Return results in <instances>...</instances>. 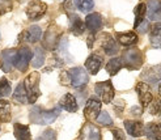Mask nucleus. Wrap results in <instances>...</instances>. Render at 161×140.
Instances as JSON below:
<instances>
[{"instance_id":"obj_1","label":"nucleus","mask_w":161,"mask_h":140,"mask_svg":"<svg viewBox=\"0 0 161 140\" xmlns=\"http://www.w3.org/2000/svg\"><path fill=\"white\" fill-rule=\"evenodd\" d=\"M60 110L58 108L51 110H45L41 106H34L30 110V122L36 123V125H50L56 118L59 117Z\"/></svg>"},{"instance_id":"obj_2","label":"nucleus","mask_w":161,"mask_h":140,"mask_svg":"<svg viewBox=\"0 0 161 140\" xmlns=\"http://www.w3.org/2000/svg\"><path fill=\"white\" fill-rule=\"evenodd\" d=\"M39 76L38 72H31L30 75L26 76L24 85H25L26 96H28V102L34 104L37 101V98L41 96V90H39Z\"/></svg>"},{"instance_id":"obj_3","label":"nucleus","mask_w":161,"mask_h":140,"mask_svg":"<svg viewBox=\"0 0 161 140\" xmlns=\"http://www.w3.org/2000/svg\"><path fill=\"white\" fill-rule=\"evenodd\" d=\"M122 64L128 70H138L143 64V54L138 48H128L120 58Z\"/></svg>"},{"instance_id":"obj_4","label":"nucleus","mask_w":161,"mask_h":140,"mask_svg":"<svg viewBox=\"0 0 161 140\" xmlns=\"http://www.w3.org/2000/svg\"><path fill=\"white\" fill-rule=\"evenodd\" d=\"M67 75L69 77V84L74 88H81L85 84H88V81H89V76H88L86 71L83 67L71 68L67 72Z\"/></svg>"},{"instance_id":"obj_5","label":"nucleus","mask_w":161,"mask_h":140,"mask_svg":"<svg viewBox=\"0 0 161 140\" xmlns=\"http://www.w3.org/2000/svg\"><path fill=\"white\" fill-rule=\"evenodd\" d=\"M33 59V53L28 47H21L17 50V55H16L14 60V67L21 72H25L30 64V60Z\"/></svg>"},{"instance_id":"obj_6","label":"nucleus","mask_w":161,"mask_h":140,"mask_svg":"<svg viewBox=\"0 0 161 140\" xmlns=\"http://www.w3.org/2000/svg\"><path fill=\"white\" fill-rule=\"evenodd\" d=\"M46 11H47L46 3H42V2H39V0H31L26 7V16L29 20L36 21V20L41 19L46 13Z\"/></svg>"},{"instance_id":"obj_7","label":"nucleus","mask_w":161,"mask_h":140,"mask_svg":"<svg viewBox=\"0 0 161 140\" xmlns=\"http://www.w3.org/2000/svg\"><path fill=\"white\" fill-rule=\"evenodd\" d=\"M94 90L97 93L101 100L105 104H110L114 98V88H113L111 81H102V83H97L94 85Z\"/></svg>"},{"instance_id":"obj_8","label":"nucleus","mask_w":161,"mask_h":140,"mask_svg":"<svg viewBox=\"0 0 161 140\" xmlns=\"http://www.w3.org/2000/svg\"><path fill=\"white\" fill-rule=\"evenodd\" d=\"M16 55H17V50L14 48H7V50L2 51L0 54V67L4 72H9L12 67L14 65Z\"/></svg>"},{"instance_id":"obj_9","label":"nucleus","mask_w":161,"mask_h":140,"mask_svg":"<svg viewBox=\"0 0 161 140\" xmlns=\"http://www.w3.org/2000/svg\"><path fill=\"white\" fill-rule=\"evenodd\" d=\"M100 111H101V102L96 97H91L89 100H88V102L85 105V109H84L85 118L88 120L97 119V117L100 115Z\"/></svg>"},{"instance_id":"obj_10","label":"nucleus","mask_w":161,"mask_h":140,"mask_svg":"<svg viewBox=\"0 0 161 140\" xmlns=\"http://www.w3.org/2000/svg\"><path fill=\"white\" fill-rule=\"evenodd\" d=\"M136 92H138L139 101H140L143 108H147V106L153 101V96H152L151 88L147 83H138L136 84Z\"/></svg>"},{"instance_id":"obj_11","label":"nucleus","mask_w":161,"mask_h":140,"mask_svg":"<svg viewBox=\"0 0 161 140\" xmlns=\"http://www.w3.org/2000/svg\"><path fill=\"white\" fill-rule=\"evenodd\" d=\"M60 36V30L56 26H50L47 29V31L45 33L43 37V46L45 48H49V50H54L56 42H58V38Z\"/></svg>"},{"instance_id":"obj_12","label":"nucleus","mask_w":161,"mask_h":140,"mask_svg":"<svg viewBox=\"0 0 161 140\" xmlns=\"http://www.w3.org/2000/svg\"><path fill=\"white\" fill-rule=\"evenodd\" d=\"M147 16L151 21H161V0H148Z\"/></svg>"},{"instance_id":"obj_13","label":"nucleus","mask_w":161,"mask_h":140,"mask_svg":"<svg viewBox=\"0 0 161 140\" xmlns=\"http://www.w3.org/2000/svg\"><path fill=\"white\" fill-rule=\"evenodd\" d=\"M80 139L81 140H101V131L97 126L92 125V123H86L81 130Z\"/></svg>"},{"instance_id":"obj_14","label":"nucleus","mask_w":161,"mask_h":140,"mask_svg":"<svg viewBox=\"0 0 161 140\" xmlns=\"http://www.w3.org/2000/svg\"><path fill=\"white\" fill-rule=\"evenodd\" d=\"M101 47L106 55H115L118 53V45L115 42V39L110 34H108V33L102 34L101 37Z\"/></svg>"},{"instance_id":"obj_15","label":"nucleus","mask_w":161,"mask_h":140,"mask_svg":"<svg viewBox=\"0 0 161 140\" xmlns=\"http://www.w3.org/2000/svg\"><path fill=\"white\" fill-rule=\"evenodd\" d=\"M142 79L146 80L149 84H156L161 80V64L153 65V67L147 68L142 73Z\"/></svg>"},{"instance_id":"obj_16","label":"nucleus","mask_w":161,"mask_h":140,"mask_svg":"<svg viewBox=\"0 0 161 140\" xmlns=\"http://www.w3.org/2000/svg\"><path fill=\"white\" fill-rule=\"evenodd\" d=\"M85 28L91 33H97L102 28V16L100 13H89L85 17Z\"/></svg>"},{"instance_id":"obj_17","label":"nucleus","mask_w":161,"mask_h":140,"mask_svg":"<svg viewBox=\"0 0 161 140\" xmlns=\"http://www.w3.org/2000/svg\"><path fill=\"white\" fill-rule=\"evenodd\" d=\"M102 63H103V59H102L101 55L92 54L86 59V62H85V68L88 70V72H89V73H92V75H96V73L100 71Z\"/></svg>"},{"instance_id":"obj_18","label":"nucleus","mask_w":161,"mask_h":140,"mask_svg":"<svg viewBox=\"0 0 161 140\" xmlns=\"http://www.w3.org/2000/svg\"><path fill=\"white\" fill-rule=\"evenodd\" d=\"M126 131L134 137H140L144 135V125L140 120H125Z\"/></svg>"},{"instance_id":"obj_19","label":"nucleus","mask_w":161,"mask_h":140,"mask_svg":"<svg viewBox=\"0 0 161 140\" xmlns=\"http://www.w3.org/2000/svg\"><path fill=\"white\" fill-rule=\"evenodd\" d=\"M144 134L151 140H161V123L151 122L144 127Z\"/></svg>"},{"instance_id":"obj_20","label":"nucleus","mask_w":161,"mask_h":140,"mask_svg":"<svg viewBox=\"0 0 161 140\" xmlns=\"http://www.w3.org/2000/svg\"><path fill=\"white\" fill-rule=\"evenodd\" d=\"M60 106L64 109V110H67L69 113H75L79 109V105H77V101H76V98L72 96L71 93H67V94H64L62 98H60Z\"/></svg>"},{"instance_id":"obj_21","label":"nucleus","mask_w":161,"mask_h":140,"mask_svg":"<svg viewBox=\"0 0 161 140\" xmlns=\"http://www.w3.org/2000/svg\"><path fill=\"white\" fill-rule=\"evenodd\" d=\"M41 36H42L41 28L37 26V25H33V26H30L28 30L24 31L20 37H25L24 39L28 41V42H30V43H36L41 39Z\"/></svg>"},{"instance_id":"obj_22","label":"nucleus","mask_w":161,"mask_h":140,"mask_svg":"<svg viewBox=\"0 0 161 140\" xmlns=\"http://www.w3.org/2000/svg\"><path fill=\"white\" fill-rule=\"evenodd\" d=\"M117 39L120 45L123 46H132L138 43V36L134 31H126V33H117Z\"/></svg>"},{"instance_id":"obj_23","label":"nucleus","mask_w":161,"mask_h":140,"mask_svg":"<svg viewBox=\"0 0 161 140\" xmlns=\"http://www.w3.org/2000/svg\"><path fill=\"white\" fill-rule=\"evenodd\" d=\"M13 131H14V137L17 140H31L30 130L28 126L20 125V123H14Z\"/></svg>"},{"instance_id":"obj_24","label":"nucleus","mask_w":161,"mask_h":140,"mask_svg":"<svg viewBox=\"0 0 161 140\" xmlns=\"http://www.w3.org/2000/svg\"><path fill=\"white\" fill-rule=\"evenodd\" d=\"M71 31L74 33L75 36H80L83 34L84 30H85V24L84 21L79 17L77 14H71Z\"/></svg>"},{"instance_id":"obj_25","label":"nucleus","mask_w":161,"mask_h":140,"mask_svg":"<svg viewBox=\"0 0 161 140\" xmlns=\"http://www.w3.org/2000/svg\"><path fill=\"white\" fill-rule=\"evenodd\" d=\"M151 43L153 47H161V22H156L151 28Z\"/></svg>"},{"instance_id":"obj_26","label":"nucleus","mask_w":161,"mask_h":140,"mask_svg":"<svg viewBox=\"0 0 161 140\" xmlns=\"http://www.w3.org/2000/svg\"><path fill=\"white\" fill-rule=\"evenodd\" d=\"M12 100L17 104H26L28 102V96H26V90L24 83H20L16 88L14 93L12 94Z\"/></svg>"},{"instance_id":"obj_27","label":"nucleus","mask_w":161,"mask_h":140,"mask_svg":"<svg viewBox=\"0 0 161 140\" xmlns=\"http://www.w3.org/2000/svg\"><path fill=\"white\" fill-rule=\"evenodd\" d=\"M134 12H135V24H134V26L136 29L144 21V16H146V13H147V5L143 4V3L138 4L136 8L134 9Z\"/></svg>"},{"instance_id":"obj_28","label":"nucleus","mask_w":161,"mask_h":140,"mask_svg":"<svg viewBox=\"0 0 161 140\" xmlns=\"http://www.w3.org/2000/svg\"><path fill=\"white\" fill-rule=\"evenodd\" d=\"M122 67H123V64H122L120 58H113V59H110L109 63L106 64V71L109 72V75L114 76L119 72V70Z\"/></svg>"},{"instance_id":"obj_29","label":"nucleus","mask_w":161,"mask_h":140,"mask_svg":"<svg viewBox=\"0 0 161 140\" xmlns=\"http://www.w3.org/2000/svg\"><path fill=\"white\" fill-rule=\"evenodd\" d=\"M43 63H45V50L42 47H36L33 59H31V65L34 68H38V67H42Z\"/></svg>"},{"instance_id":"obj_30","label":"nucleus","mask_w":161,"mask_h":140,"mask_svg":"<svg viewBox=\"0 0 161 140\" xmlns=\"http://www.w3.org/2000/svg\"><path fill=\"white\" fill-rule=\"evenodd\" d=\"M11 119V105L8 101L0 100V122H8Z\"/></svg>"},{"instance_id":"obj_31","label":"nucleus","mask_w":161,"mask_h":140,"mask_svg":"<svg viewBox=\"0 0 161 140\" xmlns=\"http://www.w3.org/2000/svg\"><path fill=\"white\" fill-rule=\"evenodd\" d=\"M11 83L5 77L0 79V98H5L11 96Z\"/></svg>"},{"instance_id":"obj_32","label":"nucleus","mask_w":161,"mask_h":140,"mask_svg":"<svg viewBox=\"0 0 161 140\" xmlns=\"http://www.w3.org/2000/svg\"><path fill=\"white\" fill-rule=\"evenodd\" d=\"M76 5L81 12H91L94 8V2L93 0H76Z\"/></svg>"},{"instance_id":"obj_33","label":"nucleus","mask_w":161,"mask_h":140,"mask_svg":"<svg viewBox=\"0 0 161 140\" xmlns=\"http://www.w3.org/2000/svg\"><path fill=\"white\" fill-rule=\"evenodd\" d=\"M149 113L153 115H161V98L153 100L149 104Z\"/></svg>"},{"instance_id":"obj_34","label":"nucleus","mask_w":161,"mask_h":140,"mask_svg":"<svg viewBox=\"0 0 161 140\" xmlns=\"http://www.w3.org/2000/svg\"><path fill=\"white\" fill-rule=\"evenodd\" d=\"M97 122L102 126H111L113 125V119L110 118V115L106 111L100 113V115L97 117Z\"/></svg>"},{"instance_id":"obj_35","label":"nucleus","mask_w":161,"mask_h":140,"mask_svg":"<svg viewBox=\"0 0 161 140\" xmlns=\"http://www.w3.org/2000/svg\"><path fill=\"white\" fill-rule=\"evenodd\" d=\"M37 140H56V134L53 130H47Z\"/></svg>"},{"instance_id":"obj_36","label":"nucleus","mask_w":161,"mask_h":140,"mask_svg":"<svg viewBox=\"0 0 161 140\" xmlns=\"http://www.w3.org/2000/svg\"><path fill=\"white\" fill-rule=\"evenodd\" d=\"M111 132H113V136H114V140H126L125 134H123V131H122V130L114 128V130L111 131Z\"/></svg>"},{"instance_id":"obj_37","label":"nucleus","mask_w":161,"mask_h":140,"mask_svg":"<svg viewBox=\"0 0 161 140\" xmlns=\"http://www.w3.org/2000/svg\"><path fill=\"white\" fill-rule=\"evenodd\" d=\"M148 28H149V24H148V21L144 20V21L140 24V25H139L138 28H136V30H138L139 33H142V34H144V33H146V31L148 30Z\"/></svg>"},{"instance_id":"obj_38","label":"nucleus","mask_w":161,"mask_h":140,"mask_svg":"<svg viewBox=\"0 0 161 140\" xmlns=\"http://www.w3.org/2000/svg\"><path fill=\"white\" fill-rule=\"evenodd\" d=\"M132 114H136V115H140L142 114V109H139V108H132Z\"/></svg>"},{"instance_id":"obj_39","label":"nucleus","mask_w":161,"mask_h":140,"mask_svg":"<svg viewBox=\"0 0 161 140\" xmlns=\"http://www.w3.org/2000/svg\"><path fill=\"white\" fill-rule=\"evenodd\" d=\"M158 94H160V96H161V84H160V85H158Z\"/></svg>"}]
</instances>
